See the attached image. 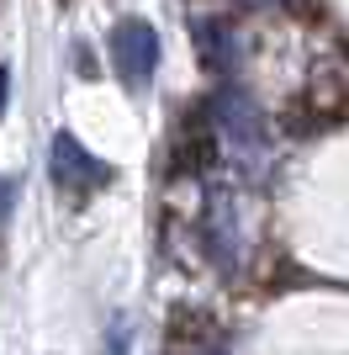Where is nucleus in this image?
Listing matches in <instances>:
<instances>
[{
    "instance_id": "nucleus-1",
    "label": "nucleus",
    "mask_w": 349,
    "mask_h": 355,
    "mask_svg": "<svg viewBox=\"0 0 349 355\" xmlns=\"http://www.w3.org/2000/svg\"><path fill=\"white\" fill-rule=\"evenodd\" d=\"M212 117H217V133L228 138L233 159L260 175V170H265V154H270V133H265L260 106L249 101L244 90H217V96H212Z\"/></svg>"
},
{
    "instance_id": "nucleus-2",
    "label": "nucleus",
    "mask_w": 349,
    "mask_h": 355,
    "mask_svg": "<svg viewBox=\"0 0 349 355\" xmlns=\"http://www.w3.org/2000/svg\"><path fill=\"white\" fill-rule=\"evenodd\" d=\"M48 175H53V186L64 196H96L101 186H111L116 170L106 159H96L74 133H58L53 138V154H48Z\"/></svg>"
},
{
    "instance_id": "nucleus-3",
    "label": "nucleus",
    "mask_w": 349,
    "mask_h": 355,
    "mask_svg": "<svg viewBox=\"0 0 349 355\" xmlns=\"http://www.w3.org/2000/svg\"><path fill=\"white\" fill-rule=\"evenodd\" d=\"M111 53H116V74H122L132 90H143L148 80H154V64H159V37H154L148 21L132 16V21H116Z\"/></svg>"
},
{
    "instance_id": "nucleus-5",
    "label": "nucleus",
    "mask_w": 349,
    "mask_h": 355,
    "mask_svg": "<svg viewBox=\"0 0 349 355\" xmlns=\"http://www.w3.org/2000/svg\"><path fill=\"white\" fill-rule=\"evenodd\" d=\"M132 345V324L127 318H111V329H106V355H127Z\"/></svg>"
},
{
    "instance_id": "nucleus-4",
    "label": "nucleus",
    "mask_w": 349,
    "mask_h": 355,
    "mask_svg": "<svg viewBox=\"0 0 349 355\" xmlns=\"http://www.w3.org/2000/svg\"><path fill=\"white\" fill-rule=\"evenodd\" d=\"M202 234H206V254H212L222 270L238 266V218H233V196L222 191V186H212V191H206Z\"/></svg>"
},
{
    "instance_id": "nucleus-6",
    "label": "nucleus",
    "mask_w": 349,
    "mask_h": 355,
    "mask_svg": "<svg viewBox=\"0 0 349 355\" xmlns=\"http://www.w3.org/2000/svg\"><path fill=\"white\" fill-rule=\"evenodd\" d=\"M6 101H11V69H0V117H6Z\"/></svg>"
}]
</instances>
